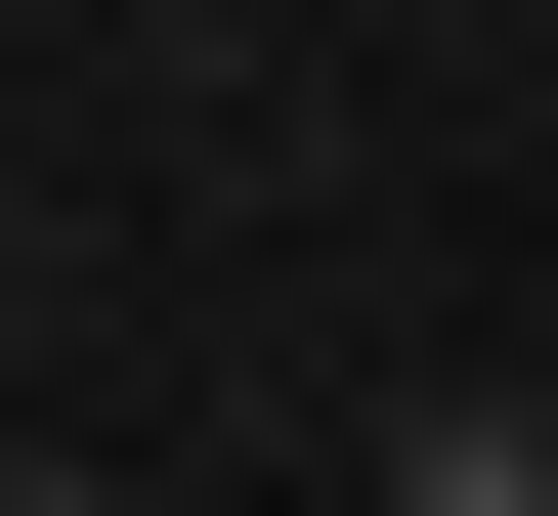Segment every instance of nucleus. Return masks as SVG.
I'll return each instance as SVG.
<instances>
[{"label":"nucleus","instance_id":"nucleus-1","mask_svg":"<svg viewBox=\"0 0 558 516\" xmlns=\"http://www.w3.org/2000/svg\"><path fill=\"white\" fill-rule=\"evenodd\" d=\"M0 516H130V473H0Z\"/></svg>","mask_w":558,"mask_h":516}]
</instances>
